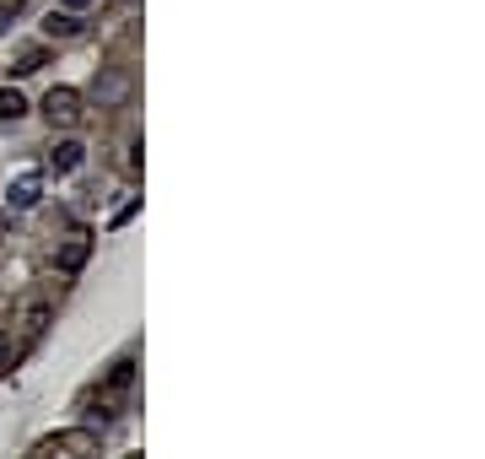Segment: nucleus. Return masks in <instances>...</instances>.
Listing matches in <instances>:
<instances>
[{
  "label": "nucleus",
  "instance_id": "nucleus-1",
  "mask_svg": "<svg viewBox=\"0 0 485 459\" xmlns=\"http://www.w3.org/2000/svg\"><path fill=\"white\" fill-rule=\"evenodd\" d=\"M43 119L59 124V130H71V124L82 119V92H76V87H49V98H43Z\"/></svg>",
  "mask_w": 485,
  "mask_h": 459
},
{
  "label": "nucleus",
  "instance_id": "nucleus-2",
  "mask_svg": "<svg viewBox=\"0 0 485 459\" xmlns=\"http://www.w3.org/2000/svg\"><path fill=\"white\" fill-rule=\"evenodd\" d=\"M129 71H119V65H108V71L98 76V87H92V98H98V108H124V98H129Z\"/></svg>",
  "mask_w": 485,
  "mask_h": 459
},
{
  "label": "nucleus",
  "instance_id": "nucleus-3",
  "mask_svg": "<svg viewBox=\"0 0 485 459\" xmlns=\"http://www.w3.org/2000/svg\"><path fill=\"white\" fill-rule=\"evenodd\" d=\"M87 254H92V238H87V233H71V238H65V249L54 254V271H59V276H82Z\"/></svg>",
  "mask_w": 485,
  "mask_h": 459
},
{
  "label": "nucleus",
  "instance_id": "nucleus-4",
  "mask_svg": "<svg viewBox=\"0 0 485 459\" xmlns=\"http://www.w3.org/2000/svg\"><path fill=\"white\" fill-rule=\"evenodd\" d=\"M38 194H43V178H38V173H22V178L12 184L6 201H12L17 211H33V206H38Z\"/></svg>",
  "mask_w": 485,
  "mask_h": 459
},
{
  "label": "nucleus",
  "instance_id": "nucleus-5",
  "mask_svg": "<svg viewBox=\"0 0 485 459\" xmlns=\"http://www.w3.org/2000/svg\"><path fill=\"white\" fill-rule=\"evenodd\" d=\"M82 157H87V146H82V141H59V146L49 152L54 173H76V168H82Z\"/></svg>",
  "mask_w": 485,
  "mask_h": 459
},
{
  "label": "nucleus",
  "instance_id": "nucleus-6",
  "mask_svg": "<svg viewBox=\"0 0 485 459\" xmlns=\"http://www.w3.org/2000/svg\"><path fill=\"white\" fill-rule=\"evenodd\" d=\"M43 324H49V303H33V308L22 313V336L38 341V336H43Z\"/></svg>",
  "mask_w": 485,
  "mask_h": 459
},
{
  "label": "nucleus",
  "instance_id": "nucleus-7",
  "mask_svg": "<svg viewBox=\"0 0 485 459\" xmlns=\"http://www.w3.org/2000/svg\"><path fill=\"white\" fill-rule=\"evenodd\" d=\"M76 28H82V22H76L71 12H59V17H49V22H43V33H49V38H71Z\"/></svg>",
  "mask_w": 485,
  "mask_h": 459
},
{
  "label": "nucleus",
  "instance_id": "nucleus-8",
  "mask_svg": "<svg viewBox=\"0 0 485 459\" xmlns=\"http://www.w3.org/2000/svg\"><path fill=\"white\" fill-rule=\"evenodd\" d=\"M87 443V432H59V438H43L38 443V454H54V448H82Z\"/></svg>",
  "mask_w": 485,
  "mask_h": 459
},
{
  "label": "nucleus",
  "instance_id": "nucleus-9",
  "mask_svg": "<svg viewBox=\"0 0 485 459\" xmlns=\"http://www.w3.org/2000/svg\"><path fill=\"white\" fill-rule=\"evenodd\" d=\"M22 114H27L22 92H12V87H6V92H0V119H22Z\"/></svg>",
  "mask_w": 485,
  "mask_h": 459
},
{
  "label": "nucleus",
  "instance_id": "nucleus-10",
  "mask_svg": "<svg viewBox=\"0 0 485 459\" xmlns=\"http://www.w3.org/2000/svg\"><path fill=\"white\" fill-rule=\"evenodd\" d=\"M12 71H17V76H33V71H43V49H27V54L12 65Z\"/></svg>",
  "mask_w": 485,
  "mask_h": 459
},
{
  "label": "nucleus",
  "instance_id": "nucleus-11",
  "mask_svg": "<svg viewBox=\"0 0 485 459\" xmlns=\"http://www.w3.org/2000/svg\"><path fill=\"white\" fill-rule=\"evenodd\" d=\"M135 211H141V201H129V206H119V211H113V227H124V222H129Z\"/></svg>",
  "mask_w": 485,
  "mask_h": 459
},
{
  "label": "nucleus",
  "instance_id": "nucleus-12",
  "mask_svg": "<svg viewBox=\"0 0 485 459\" xmlns=\"http://www.w3.org/2000/svg\"><path fill=\"white\" fill-rule=\"evenodd\" d=\"M92 6V0H65V12H87Z\"/></svg>",
  "mask_w": 485,
  "mask_h": 459
},
{
  "label": "nucleus",
  "instance_id": "nucleus-13",
  "mask_svg": "<svg viewBox=\"0 0 485 459\" xmlns=\"http://www.w3.org/2000/svg\"><path fill=\"white\" fill-rule=\"evenodd\" d=\"M6 352H12V346H6V336H0V368H6Z\"/></svg>",
  "mask_w": 485,
  "mask_h": 459
},
{
  "label": "nucleus",
  "instance_id": "nucleus-14",
  "mask_svg": "<svg viewBox=\"0 0 485 459\" xmlns=\"http://www.w3.org/2000/svg\"><path fill=\"white\" fill-rule=\"evenodd\" d=\"M6 28H12V22H6V6H0V33H6Z\"/></svg>",
  "mask_w": 485,
  "mask_h": 459
},
{
  "label": "nucleus",
  "instance_id": "nucleus-15",
  "mask_svg": "<svg viewBox=\"0 0 485 459\" xmlns=\"http://www.w3.org/2000/svg\"><path fill=\"white\" fill-rule=\"evenodd\" d=\"M12 6H22V0H12Z\"/></svg>",
  "mask_w": 485,
  "mask_h": 459
}]
</instances>
